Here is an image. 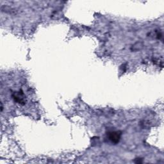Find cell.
Listing matches in <instances>:
<instances>
[{
    "label": "cell",
    "instance_id": "obj_1",
    "mask_svg": "<svg viewBox=\"0 0 164 164\" xmlns=\"http://www.w3.org/2000/svg\"><path fill=\"white\" fill-rule=\"evenodd\" d=\"M108 139L113 144H117L121 140V133L117 131H112L108 133Z\"/></svg>",
    "mask_w": 164,
    "mask_h": 164
},
{
    "label": "cell",
    "instance_id": "obj_2",
    "mask_svg": "<svg viewBox=\"0 0 164 164\" xmlns=\"http://www.w3.org/2000/svg\"><path fill=\"white\" fill-rule=\"evenodd\" d=\"M13 97L15 99L16 102H17L18 103H20V104L24 103V94L22 93V92L19 91V92H16L13 95Z\"/></svg>",
    "mask_w": 164,
    "mask_h": 164
}]
</instances>
